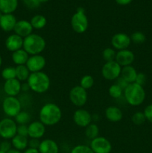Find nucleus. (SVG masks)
I'll use <instances>...</instances> for the list:
<instances>
[{
	"label": "nucleus",
	"instance_id": "nucleus-31",
	"mask_svg": "<svg viewBox=\"0 0 152 153\" xmlns=\"http://www.w3.org/2000/svg\"><path fill=\"white\" fill-rule=\"evenodd\" d=\"M123 90L116 83L110 85L108 90L109 95L113 99H119L120 97H122L123 95Z\"/></svg>",
	"mask_w": 152,
	"mask_h": 153
},
{
	"label": "nucleus",
	"instance_id": "nucleus-21",
	"mask_svg": "<svg viewBox=\"0 0 152 153\" xmlns=\"http://www.w3.org/2000/svg\"><path fill=\"white\" fill-rule=\"evenodd\" d=\"M38 150L40 153H59V146L52 139H45L40 142Z\"/></svg>",
	"mask_w": 152,
	"mask_h": 153
},
{
	"label": "nucleus",
	"instance_id": "nucleus-24",
	"mask_svg": "<svg viewBox=\"0 0 152 153\" xmlns=\"http://www.w3.org/2000/svg\"><path fill=\"white\" fill-rule=\"evenodd\" d=\"M18 7V0H0V10L3 14L13 13Z\"/></svg>",
	"mask_w": 152,
	"mask_h": 153
},
{
	"label": "nucleus",
	"instance_id": "nucleus-12",
	"mask_svg": "<svg viewBox=\"0 0 152 153\" xmlns=\"http://www.w3.org/2000/svg\"><path fill=\"white\" fill-rule=\"evenodd\" d=\"M72 119L76 126L86 128L92 122V115L86 109L78 108L73 114Z\"/></svg>",
	"mask_w": 152,
	"mask_h": 153
},
{
	"label": "nucleus",
	"instance_id": "nucleus-25",
	"mask_svg": "<svg viewBox=\"0 0 152 153\" xmlns=\"http://www.w3.org/2000/svg\"><path fill=\"white\" fill-rule=\"evenodd\" d=\"M11 144L14 149L17 150H25L28 146V139L27 137L16 134L11 139Z\"/></svg>",
	"mask_w": 152,
	"mask_h": 153
},
{
	"label": "nucleus",
	"instance_id": "nucleus-30",
	"mask_svg": "<svg viewBox=\"0 0 152 153\" xmlns=\"http://www.w3.org/2000/svg\"><path fill=\"white\" fill-rule=\"evenodd\" d=\"M94 83H95L94 78L90 75H85L80 80V86L86 91L92 88Z\"/></svg>",
	"mask_w": 152,
	"mask_h": 153
},
{
	"label": "nucleus",
	"instance_id": "nucleus-17",
	"mask_svg": "<svg viewBox=\"0 0 152 153\" xmlns=\"http://www.w3.org/2000/svg\"><path fill=\"white\" fill-rule=\"evenodd\" d=\"M33 30L34 28H33L30 21L21 19V20L17 21L13 31H14V34L20 36L22 38H25L32 34Z\"/></svg>",
	"mask_w": 152,
	"mask_h": 153
},
{
	"label": "nucleus",
	"instance_id": "nucleus-8",
	"mask_svg": "<svg viewBox=\"0 0 152 153\" xmlns=\"http://www.w3.org/2000/svg\"><path fill=\"white\" fill-rule=\"evenodd\" d=\"M69 98L70 102L76 107H83L88 100L87 91L83 89L80 85L75 86L70 90Z\"/></svg>",
	"mask_w": 152,
	"mask_h": 153
},
{
	"label": "nucleus",
	"instance_id": "nucleus-15",
	"mask_svg": "<svg viewBox=\"0 0 152 153\" xmlns=\"http://www.w3.org/2000/svg\"><path fill=\"white\" fill-rule=\"evenodd\" d=\"M22 83L17 79H10L4 82L3 91L7 97H16L22 91Z\"/></svg>",
	"mask_w": 152,
	"mask_h": 153
},
{
	"label": "nucleus",
	"instance_id": "nucleus-32",
	"mask_svg": "<svg viewBox=\"0 0 152 153\" xmlns=\"http://www.w3.org/2000/svg\"><path fill=\"white\" fill-rule=\"evenodd\" d=\"M1 77L5 81L10 79H16V67H7L2 70L1 73Z\"/></svg>",
	"mask_w": 152,
	"mask_h": 153
},
{
	"label": "nucleus",
	"instance_id": "nucleus-13",
	"mask_svg": "<svg viewBox=\"0 0 152 153\" xmlns=\"http://www.w3.org/2000/svg\"><path fill=\"white\" fill-rule=\"evenodd\" d=\"M25 65L31 73H37L42 71L46 67V60L42 55H31Z\"/></svg>",
	"mask_w": 152,
	"mask_h": 153
},
{
	"label": "nucleus",
	"instance_id": "nucleus-51",
	"mask_svg": "<svg viewBox=\"0 0 152 153\" xmlns=\"http://www.w3.org/2000/svg\"><path fill=\"white\" fill-rule=\"evenodd\" d=\"M0 153H4V152H1V151H0Z\"/></svg>",
	"mask_w": 152,
	"mask_h": 153
},
{
	"label": "nucleus",
	"instance_id": "nucleus-49",
	"mask_svg": "<svg viewBox=\"0 0 152 153\" xmlns=\"http://www.w3.org/2000/svg\"><path fill=\"white\" fill-rule=\"evenodd\" d=\"M1 64H2V58H1V56L0 55V67L1 66Z\"/></svg>",
	"mask_w": 152,
	"mask_h": 153
},
{
	"label": "nucleus",
	"instance_id": "nucleus-45",
	"mask_svg": "<svg viewBox=\"0 0 152 153\" xmlns=\"http://www.w3.org/2000/svg\"><path fill=\"white\" fill-rule=\"evenodd\" d=\"M23 153H40L37 149H33V148H27Z\"/></svg>",
	"mask_w": 152,
	"mask_h": 153
},
{
	"label": "nucleus",
	"instance_id": "nucleus-16",
	"mask_svg": "<svg viewBox=\"0 0 152 153\" xmlns=\"http://www.w3.org/2000/svg\"><path fill=\"white\" fill-rule=\"evenodd\" d=\"M28 137L30 138L40 139L46 133V126L40 120L34 121L28 125Z\"/></svg>",
	"mask_w": 152,
	"mask_h": 153
},
{
	"label": "nucleus",
	"instance_id": "nucleus-36",
	"mask_svg": "<svg viewBox=\"0 0 152 153\" xmlns=\"http://www.w3.org/2000/svg\"><path fill=\"white\" fill-rule=\"evenodd\" d=\"M70 153H94L89 146L86 145H77L72 149Z\"/></svg>",
	"mask_w": 152,
	"mask_h": 153
},
{
	"label": "nucleus",
	"instance_id": "nucleus-22",
	"mask_svg": "<svg viewBox=\"0 0 152 153\" xmlns=\"http://www.w3.org/2000/svg\"><path fill=\"white\" fill-rule=\"evenodd\" d=\"M137 74L138 73L137 70L133 66L130 65L122 67L120 76L122 79H125L128 84H131L135 82Z\"/></svg>",
	"mask_w": 152,
	"mask_h": 153
},
{
	"label": "nucleus",
	"instance_id": "nucleus-29",
	"mask_svg": "<svg viewBox=\"0 0 152 153\" xmlns=\"http://www.w3.org/2000/svg\"><path fill=\"white\" fill-rule=\"evenodd\" d=\"M31 119V114L28 112L22 110L14 117L15 122L18 125H27L28 123H30Z\"/></svg>",
	"mask_w": 152,
	"mask_h": 153
},
{
	"label": "nucleus",
	"instance_id": "nucleus-23",
	"mask_svg": "<svg viewBox=\"0 0 152 153\" xmlns=\"http://www.w3.org/2000/svg\"><path fill=\"white\" fill-rule=\"evenodd\" d=\"M11 58L13 62L16 66L25 65L29 58V55L23 49H21L12 52Z\"/></svg>",
	"mask_w": 152,
	"mask_h": 153
},
{
	"label": "nucleus",
	"instance_id": "nucleus-50",
	"mask_svg": "<svg viewBox=\"0 0 152 153\" xmlns=\"http://www.w3.org/2000/svg\"><path fill=\"white\" fill-rule=\"evenodd\" d=\"M2 14H3V13H1V10H0V19H1V16H2Z\"/></svg>",
	"mask_w": 152,
	"mask_h": 153
},
{
	"label": "nucleus",
	"instance_id": "nucleus-4",
	"mask_svg": "<svg viewBox=\"0 0 152 153\" xmlns=\"http://www.w3.org/2000/svg\"><path fill=\"white\" fill-rule=\"evenodd\" d=\"M46 47V40L40 34L32 33L28 37L23 38L22 49L29 55H41Z\"/></svg>",
	"mask_w": 152,
	"mask_h": 153
},
{
	"label": "nucleus",
	"instance_id": "nucleus-35",
	"mask_svg": "<svg viewBox=\"0 0 152 153\" xmlns=\"http://www.w3.org/2000/svg\"><path fill=\"white\" fill-rule=\"evenodd\" d=\"M132 123L136 126H141L146 121L145 117L143 112L142 111H137L133 114L131 117Z\"/></svg>",
	"mask_w": 152,
	"mask_h": 153
},
{
	"label": "nucleus",
	"instance_id": "nucleus-39",
	"mask_svg": "<svg viewBox=\"0 0 152 153\" xmlns=\"http://www.w3.org/2000/svg\"><path fill=\"white\" fill-rule=\"evenodd\" d=\"M143 113H144L145 117L146 120L152 123V104H150L146 106L145 108Z\"/></svg>",
	"mask_w": 152,
	"mask_h": 153
},
{
	"label": "nucleus",
	"instance_id": "nucleus-1",
	"mask_svg": "<svg viewBox=\"0 0 152 153\" xmlns=\"http://www.w3.org/2000/svg\"><path fill=\"white\" fill-rule=\"evenodd\" d=\"M39 118L46 126H55L62 118V111L55 103L47 102L43 105L39 112Z\"/></svg>",
	"mask_w": 152,
	"mask_h": 153
},
{
	"label": "nucleus",
	"instance_id": "nucleus-48",
	"mask_svg": "<svg viewBox=\"0 0 152 153\" xmlns=\"http://www.w3.org/2000/svg\"><path fill=\"white\" fill-rule=\"evenodd\" d=\"M40 1V3H44V2H47V1H49V0H39Z\"/></svg>",
	"mask_w": 152,
	"mask_h": 153
},
{
	"label": "nucleus",
	"instance_id": "nucleus-46",
	"mask_svg": "<svg viewBox=\"0 0 152 153\" xmlns=\"http://www.w3.org/2000/svg\"><path fill=\"white\" fill-rule=\"evenodd\" d=\"M21 90H22V91H23V92H26V91H29L30 88H29V86H28V83H27V82H25V83L22 84V88H21Z\"/></svg>",
	"mask_w": 152,
	"mask_h": 153
},
{
	"label": "nucleus",
	"instance_id": "nucleus-14",
	"mask_svg": "<svg viewBox=\"0 0 152 153\" xmlns=\"http://www.w3.org/2000/svg\"><path fill=\"white\" fill-rule=\"evenodd\" d=\"M134 60H135V55L130 49H127L116 52L115 61L122 67L131 65L134 63Z\"/></svg>",
	"mask_w": 152,
	"mask_h": 153
},
{
	"label": "nucleus",
	"instance_id": "nucleus-27",
	"mask_svg": "<svg viewBox=\"0 0 152 153\" xmlns=\"http://www.w3.org/2000/svg\"><path fill=\"white\" fill-rule=\"evenodd\" d=\"M30 74L31 73L26 65H19L16 67V78L19 82H27Z\"/></svg>",
	"mask_w": 152,
	"mask_h": 153
},
{
	"label": "nucleus",
	"instance_id": "nucleus-20",
	"mask_svg": "<svg viewBox=\"0 0 152 153\" xmlns=\"http://www.w3.org/2000/svg\"><path fill=\"white\" fill-rule=\"evenodd\" d=\"M104 114H105L106 119L112 123L119 122L123 118L122 111L119 107L115 105L107 107L106 108L105 112H104Z\"/></svg>",
	"mask_w": 152,
	"mask_h": 153
},
{
	"label": "nucleus",
	"instance_id": "nucleus-37",
	"mask_svg": "<svg viewBox=\"0 0 152 153\" xmlns=\"http://www.w3.org/2000/svg\"><path fill=\"white\" fill-rule=\"evenodd\" d=\"M22 1L25 5V7L29 9L37 8V7H40V4H41L39 0H22Z\"/></svg>",
	"mask_w": 152,
	"mask_h": 153
},
{
	"label": "nucleus",
	"instance_id": "nucleus-10",
	"mask_svg": "<svg viewBox=\"0 0 152 153\" xmlns=\"http://www.w3.org/2000/svg\"><path fill=\"white\" fill-rule=\"evenodd\" d=\"M89 147L94 153H110L113 149L110 140L101 136L91 140Z\"/></svg>",
	"mask_w": 152,
	"mask_h": 153
},
{
	"label": "nucleus",
	"instance_id": "nucleus-5",
	"mask_svg": "<svg viewBox=\"0 0 152 153\" xmlns=\"http://www.w3.org/2000/svg\"><path fill=\"white\" fill-rule=\"evenodd\" d=\"M71 25L73 31L77 34H83L88 29L89 20L83 7H78L77 11L72 15L71 19Z\"/></svg>",
	"mask_w": 152,
	"mask_h": 153
},
{
	"label": "nucleus",
	"instance_id": "nucleus-9",
	"mask_svg": "<svg viewBox=\"0 0 152 153\" xmlns=\"http://www.w3.org/2000/svg\"><path fill=\"white\" fill-rule=\"evenodd\" d=\"M122 68L116 61L105 62L101 68V75L106 80H116L120 77Z\"/></svg>",
	"mask_w": 152,
	"mask_h": 153
},
{
	"label": "nucleus",
	"instance_id": "nucleus-28",
	"mask_svg": "<svg viewBox=\"0 0 152 153\" xmlns=\"http://www.w3.org/2000/svg\"><path fill=\"white\" fill-rule=\"evenodd\" d=\"M85 136L89 140H93L99 136V127L95 123H91L89 126L85 128Z\"/></svg>",
	"mask_w": 152,
	"mask_h": 153
},
{
	"label": "nucleus",
	"instance_id": "nucleus-19",
	"mask_svg": "<svg viewBox=\"0 0 152 153\" xmlns=\"http://www.w3.org/2000/svg\"><path fill=\"white\" fill-rule=\"evenodd\" d=\"M17 20L13 13H6L2 14L0 19V28L2 31L10 32L13 31Z\"/></svg>",
	"mask_w": 152,
	"mask_h": 153
},
{
	"label": "nucleus",
	"instance_id": "nucleus-42",
	"mask_svg": "<svg viewBox=\"0 0 152 153\" xmlns=\"http://www.w3.org/2000/svg\"><path fill=\"white\" fill-rule=\"evenodd\" d=\"M40 142L41 141L40 140V139L30 138V140H28V147L38 149L40 144Z\"/></svg>",
	"mask_w": 152,
	"mask_h": 153
},
{
	"label": "nucleus",
	"instance_id": "nucleus-33",
	"mask_svg": "<svg viewBox=\"0 0 152 153\" xmlns=\"http://www.w3.org/2000/svg\"><path fill=\"white\" fill-rule=\"evenodd\" d=\"M116 52L113 48L107 47L104 49L102 52V58L105 62L115 61L116 59Z\"/></svg>",
	"mask_w": 152,
	"mask_h": 153
},
{
	"label": "nucleus",
	"instance_id": "nucleus-3",
	"mask_svg": "<svg viewBox=\"0 0 152 153\" xmlns=\"http://www.w3.org/2000/svg\"><path fill=\"white\" fill-rule=\"evenodd\" d=\"M124 97L128 105L131 106H139L145 100V91L143 86L137 83H131L124 90Z\"/></svg>",
	"mask_w": 152,
	"mask_h": 153
},
{
	"label": "nucleus",
	"instance_id": "nucleus-38",
	"mask_svg": "<svg viewBox=\"0 0 152 153\" xmlns=\"http://www.w3.org/2000/svg\"><path fill=\"white\" fill-rule=\"evenodd\" d=\"M12 149L11 142L9 141V140H4L0 143V151L7 153L9 150Z\"/></svg>",
	"mask_w": 152,
	"mask_h": 153
},
{
	"label": "nucleus",
	"instance_id": "nucleus-26",
	"mask_svg": "<svg viewBox=\"0 0 152 153\" xmlns=\"http://www.w3.org/2000/svg\"><path fill=\"white\" fill-rule=\"evenodd\" d=\"M30 22H31V25H32L34 29L40 30L43 29L46 25V24H47V19H46V18L43 15L37 14L31 18Z\"/></svg>",
	"mask_w": 152,
	"mask_h": 153
},
{
	"label": "nucleus",
	"instance_id": "nucleus-47",
	"mask_svg": "<svg viewBox=\"0 0 152 153\" xmlns=\"http://www.w3.org/2000/svg\"><path fill=\"white\" fill-rule=\"evenodd\" d=\"M7 153H22V152H21V151L17 150V149H16L13 148V149H11L10 150H9Z\"/></svg>",
	"mask_w": 152,
	"mask_h": 153
},
{
	"label": "nucleus",
	"instance_id": "nucleus-7",
	"mask_svg": "<svg viewBox=\"0 0 152 153\" xmlns=\"http://www.w3.org/2000/svg\"><path fill=\"white\" fill-rule=\"evenodd\" d=\"M17 134V124L14 120L6 117L0 120V137L4 140H11Z\"/></svg>",
	"mask_w": 152,
	"mask_h": 153
},
{
	"label": "nucleus",
	"instance_id": "nucleus-44",
	"mask_svg": "<svg viewBox=\"0 0 152 153\" xmlns=\"http://www.w3.org/2000/svg\"><path fill=\"white\" fill-rule=\"evenodd\" d=\"M115 1L119 5H127L132 2L133 0H115Z\"/></svg>",
	"mask_w": 152,
	"mask_h": 153
},
{
	"label": "nucleus",
	"instance_id": "nucleus-34",
	"mask_svg": "<svg viewBox=\"0 0 152 153\" xmlns=\"http://www.w3.org/2000/svg\"><path fill=\"white\" fill-rule=\"evenodd\" d=\"M130 37H131V42L137 44H142L146 40L145 34L142 31H135Z\"/></svg>",
	"mask_w": 152,
	"mask_h": 153
},
{
	"label": "nucleus",
	"instance_id": "nucleus-41",
	"mask_svg": "<svg viewBox=\"0 0 152 153\" xmlns=\"http://www.w3.org/2000/svg\"><path fill=\"white\" fill-rule=\"evenodd\" d=\"M146 81H147V76H146V75L142 73H138L137 79H136L135 83L138 84V85H141V86H143L146 83Z\"/></svg>",
	"mask_w": 152,
	"mask_h": 153
},
{
	"label": "nucleus",
	"instance_id": "nucleus-43",
	"mask_svg": "<svg viewBox=\"0 0 152 153\" xmlns=\"http://www.w3.org/2000/svg\"><path fill=\"white\" fill-rule=\"evenodd\" d=\"M116 80H117V82H116V84H117V85H119V86L120 87V88H122L123 91L125 89V88H127V87L128 86V85H129V84H128V82H127L125 80V79H122L121 76L119 78V79H116Z\"/></svg>",
	"mask_w": 152,
	"mask_h": 153
},
{
	"label": "nucleus",
	"instance_id": "nucleus-40",
	"mask_svg": "<svg viewBox=\"0 0 152 153\" xmlns=\"http://www.w3.org/2000/svg\"><path fill=\"white\" fill-rule=\"evenodd\" d=\"M17 134L24 137H28V128L27 125L17 126Z\"/></svg>",
	"mask_w": 152,
	"mask_h": 153
},
{
	"label": "nucleus",
	"instance_id": "nucleus-11",
	"mask_svg": "<svg viewBox=\"0 0 152 153\" xmlns=\"http://www.w3.org/2000/svg\"><path fill=\"white\" fill-rule=\"evenodd\" d=\"M131 44V37L125 33H116L111 38L112 46L113 49L118 51L128 49Z\"/></svg>",
	"mask_w": 152,
	"mask_h": 153
},
{
	"label": "nucleus",
	"instance_id": "nucleus-6",
	"mask_svg": "<svg viewBox=\"0 0 152 153\" xmlns=\"http://www.w3.org/2000/svg\"><path fill=\"white\" fill-rule=\"evenodd\" d=\"M22 105L16 97H6L2 102V110L5 115L14 118L22 111Z\"/></svg>",
	"mask_w": 152,
	"mask_h": 153
},
{
	"label": "nucleus",
	"instance_id": "nucleus-2",
	"mask_svg": "<svg viewBox=\"0 0 152 153\" xmlns=\"http://www.w3.org/2000/svg\"><path fill=\"white\" fill-rule=\"evenodd\" d=\"M31 91L36 94H44L49 91L51 85L49 76L44 72H37L30 74L27 80Z\"/></svg>",
	"mask_w": 152,
	"mask_h": 153
},
{
	"label": "nucleus",
	"instance_id": "nucleus-18",
	"mask_svg": "<svg viewBox=\"0 0 152 153\" xmlns=\"http://www.w3.org/2000/svg\"><path fill=\"white\" fill-rule=\"evenodd\" d=\"M4 45L8 51L11 52H16L19 49H22L23 38L16 34H12L6 38Z\"/></svg>",
	"mask_w": 152,
	"mask_h": 153
}]
</instances>
